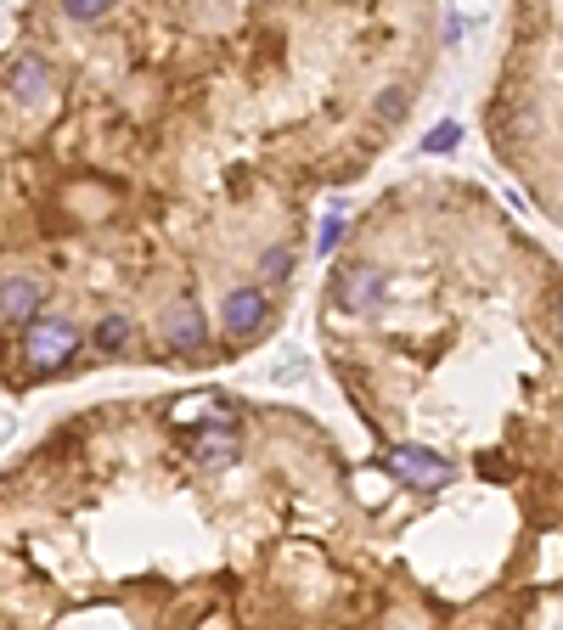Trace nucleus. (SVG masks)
I'll use <instances>...</instances> for the list:
<instances>
[{"instance_id":"obj_6","label":"nucleus","mask_w":563,"mask_h":630,"mask_svg":"<svg viewBox=\"0 0 563 630\" xmlns=\"http://www.w3.org/2000/svg\"><path fill=\"white\" fill-rule=\"evenodd\" d=\"M34 316H40V281L23 276V270H7V276H0V321L29 327Z\"/></svg>"},{"instance_id":"obj_9","label":"nucleus","mask_w":563,"mask_h":630,"mask_svg":"<svg viewBox=\"0 0 563 630\" xmlns=\"http://www.w3.org/2000/svg\"><path fill=\"white\" fill-rule=\"evenodd\" d=\"M130 332H135V327H130V316H124V310H113V316H102L97 327H90V344H97L102 355H119V350L130 344Z\"/></svg>"},{"instance_id":"obj_2","label":"nucleus","mask_w":563,"mask_h":630,"mask_svg":"<svg viewBox=\"0 0 563 630\" xmlns=\"http://www.w3.org/2000/svg\"><path fill=\"white\" fill-rule=\"evenodd\" d=\"M384 473L411 484V490H440V484L456 478V467L440 451H429V445H389L384 451Z\"/></svg>"},{"instance_id":"obj_14","label":"nucleus","mask_w":563,"mask_h":630,"mask_svg":"<svg viewBox=\"0 0 563 630\" xmlns=\"http://www.w3.org/2000/svg\"><path fill=\"white\" fill-rule=\"evenodd\" d=\"M558 327H563V305H558Z\"/></svg>"},{"instance_id":"obj_10","label":"nucleus","mask_w":563,"mask_h":630,"mask_svg":"<svg viewBox=\"0 0 563 630\" xmlns=\"http://www.w3.org/2000/svg\"><path fill=\"white\" fill-rule=\"evenodd\" d=\"M288 276H294V248H265V259H260V281L276 287V281H288Z\"/></svg>"},{"instance_id":"obj_13","label":"nucleus","mask_w":563,"mask_h":630,"mask_svg":"<svg viewBox=\"0 0 563 630\" xmlns=\"http://www.w3.org/2000/svg\"><path fill=\"white\" fill-rule=\"evenodd\" d=\"M344 236H350V220H344V214H333V220L321 225V254H333V248H339Z\"/></svg>"},{"instance_id":"obj_7","label":"nucleus","mask_w":563,"mask_h":630,"mask_svg":"<svg viewBox=\"0 0 563 630\" xmlns=\"http://www.w3.org/2000/svg\"><path fill=\"white\" fill-rule=\"evenodd\" d=\"M7 90L18 96V102H40V96L52 90V63L34 57V52L12 57V63H7Z\"/></svg>"},{"instance_id":"obj_12","label":"nucleus","mask_w":563,"mask_h":630,"mask_svg":"<svg viewBox=\"0 0 563 630\" xmlns=\"http://www.w3.org/2000/svg\"><path fill=\"white\" fill-rule=\"evenodd\" d=\"M456 141H462V124H434V135H422V153H451L456 147Z\"/></svg>"},{"instance_id":"obj_8","label":"nucleus","mask_w":563,"mask_h":630,"mask_svg":"<svg viewBox=\"0 0 563 630\" xmlns=\"http://www.w3.org/2000/svg\"><path fill=\"white\" fill-rule=\"evenodd\" d=\"M192 462H198V467H225V462H238V433H231V422L198 433V440H192Z\"/></svg>"},{"instance_id":"obj_3","label":"nucleus","mask_w":563,"mask_h":630,"mask_svg":"<svg viewBox=\"0 0 563 630\" xmlns=\"http://www.w3.org/2000/svg\"><path fill=\"white\" fill-rule=\"evenodd\" d=\"M333 299H339V310H350V316L384 310V299H389L384 265H344V270L333 276Z\"/></svg>"},{"instance_id":"obj_11","label":"nucleus","mask_w":563,"mask_h":630,"mask_svg":"<svg viewBox=\"0 0 563 630\" xmlns=\"http://www.w3.org/2000/svg\"><path fill=\"white\" fill-rule=\"evenodd\" d=\"M63 12H68L74 23H97V18L113 12V0H63Z\"/></svg>"},{"instance_id":"obj_1","label":"nucleus","mask_w":563,"mask_h":630,"mask_svg":"<svg viewBox=\"0 0 563 630\" xmlns=\"http://www.w3.org/2000/svg\"><path fill=\"white\" fill-rule=\"evenodd\" d=\"M23 332V361H29V372L34 377H52V372H63L68 361H74V350H79V327L68 321V316H34L29 327H18Z\"/></svg>"},{"instance_id":"obj_4","label":"nucleus","mask_w":563,"mask_h":630,"mask_svg":"<svg viewBox=\"0 0 563 630\" xmlns=\"http://www.w3.org/2000/svg\"><path fill=\"white\" fill-rule=\"evenodd\" d=\"M265 321H271L265 281H254V287H231V294L220 299V332L231 338V344H243V338L265 332Z\"/></svg>"},{"instance_id":"obj_5","label":"nucleus","mask_w":563,"mask_h":630,"mask_svg":"<svg viewBox=\"0 0 563 630\" xmlns=\"http://www.w3.org/2000/svg\"><path fill=\"white\" fill-rule=\"evenodd\" d=\"M158 338H164L175 355H198V350L209 344V321H203V310H198L192 299H175V305L164 310V321H158Z\"/></svg>"}]
</instances>
